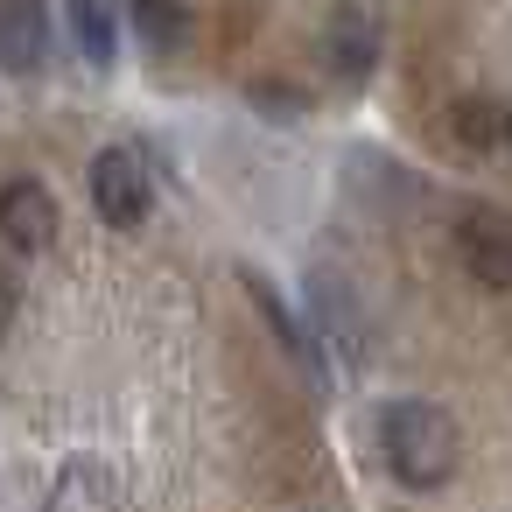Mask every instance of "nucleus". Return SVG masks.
Here are the masks:
<instances>
[{
    "label": "nucleus",
    "mask_w": 512,
    "mask_h": 512,
    "mask_svg": "<svg viewBox=\"0 0 512 512\" xmlns=\"http://www.w3.org/2000/svg\"><path fill=\"white\" fill-rule=\"evenodd\" d=\"M71 29H78V43H85L92 64H113V43H120V29H113V0H71Z\"/></svg>",
    "instance_id": "obj_11"
},
{
    "label": "nucleus",
    "mask_w": 512,
    "mask_h": 512,
    "mask_svg": "<svg viewBox=\"0 0 512 512\" xmlns=\"http://www.w3.org/2000/svg\"><path fill=\"white\" fill-rule=\"evenodd\" d=\"M92 204H99L106 225H141V218H148L155 183H148V169H141L134 148H106V155L92 162Z\"/></svg>",
    "instance_id": "obj_2"
},
{
    "label": "nucleus",
    "mask_w": 512,
    "mask_h": 512,
    "mask_svg": "<svg viewBox=\"0 0 512 512\" xmlns=\"http://www.w3.org/2000/svg\"><path fill=\"white\" fill-rule=\"evenodd\" d=\"M113 498H120L113 470H106L99 456H71V463L57 470V484H50V505H43V512H113Z\"/></svg>",
    "instance_id": "obj_6"
},
{
    "label": "nucleus",
    "mask_w": 512,
    "mask_h": 512,
    "mask_svg": "<svg viewBox=\"0 0 512 512\" xmlns=\"http://www.w3.org/2000/svg\"><path fill=\"white\" fill-rule=\"evenodd\" d=\"M0 239H8L15 253H50L57 246V197L29 176L0 183Z\"/></svg>",
    "instance_id": "obj_3"
},
{
    "label": "nucleus",
    "mask_w": 512,
    "mask_h": 512,
    "mask_svg": "<svg viewBox=\"0 0 512 512\" xmlns=\"http://www.w3.org/2000/svg\"><path fill=\"white\" fill-rule=\"evenodd\" d=\"M127 8H134V36L155 50V57H176L183 50V0H127Z\"/></svg>",
    "instance_id": "obj_10"
},
{
    "label": "nucleus",
    "mask_w": 512,
    "mask_h": 512,
    "mask_svg": "<svg viewBox=\"0 0 512 512\" xmlns=\"http://www.w3.org/2000/svg\"><path fill=\"white\" fill-rule=\"evenodd\" d=\"M15 309H22V281H15V267L0 260V330L15 323Z\"/></svg>",
    "instance_id": "obj_13"
},
{
    "label": "nucleus",
    "mask_w": 512,
    "mask_h": 512,
    "mask_svg": "<svg viewBox=\"0 0 512 512\" xmlns=\"http://www.w3.org/2000/svg\"><path fill=\"white\" fill-rule=\"evenodd\" d=\"M330 64H337L344 78H365V71L379 64V29H372V15L344 8V15L330 22Z\"/></svg>",
    "instance_id": "obj_9"
},
{
    "label": "nucleus",
    "mask_w": 512,
    "mask_h": 512,
    "mask_svg": "<svg viewBox=\"0 0 512 512\" xmlns=\"http://www.w3.org/2000/svg\"><path fill=\"white\" fill-rule=\"evenodd\" d=\"M50 8L43 0H0V71L8 78H36L50 64Z\"/></svg>",
    "instance_id": "obj_4"
},
{
    "label": "nucleus",
    "mask_w": 512,
    "mask_h": 512,
    "mask_svg": "<svg viewBox=\"0 0 512 512\" xmlns=\"http://www.w3.org/2000/svg\"><path fill=\"white\" fill-rule=\"evenodd\" d=\"M449 134H456L463 148H505V141H512V106L491 99V92H470V99L449 106Z\"/></svg>",
    "instance_id": "obj_7"
},
{
    "label": "nucleus",
    "mask_w": 512,
    "mask_h": 512,
    "mask_svg": "<svg viewBox=\"0 0 512 512\" xmlns=\"http://www.w3.org/2000/svg\"><path fill=\"white\" fill-rule=\"evenodd\" d=\"M246 295H253V302H260V316L274 323V337H281V351H288V358H295V365H302V372H309V379L323 386V358H316V344H309V330H302V323L288 316V302H281V295L267 288V274H253V267H246Z\"/></svg>",
    "instance_id": "obj_8"
},
{
    "label": "nucleus",
    "mask_w": 512,
    "mask_h": 512,
    "mask_svg": "<svg viewBox=\"0 0 512 512\" xmlns=\"http://www.w3.org/2000/svg\"><path fill=\"white\" fill-rule=\"evenodd\" d=\"M379 456L407 491H442L456 477V421L435 400H393L379 414Z\"/></svg>",
    "instance_id": "obj_1"
},
{
    "label": "nucleus",
    "mask_w": 512,
    "mask_h": 512,
    "mask_svg": "<svg viewBox=\"0 0 512 512\" xmlns=\"http://www.w3.org/2000/svg\"><path fill=\"white\" fill-rule=\"evenodd\" d=\"M253 99H260L267 120H302V113H309V99H302L295 85H253Z\"/></svg>",
    "instance_id": "obj_12"
},
{
    "label": "nucleus",
    "mask_w": 512,
    "mask_h": 512,
    "mask_svg": "<svg viewBox=\"0 0 512 512\" xmlns=\"http://www.w3.org/2000/svg\"><path fill=\"white\" fill-rule=\"evenodd\" d=\"M456 246L470 260V274L484 288H512V218L491 211V204H470L463 225H456Z\"/></svg>",
    "instance_id": "obj_5"
}]
</instances>
